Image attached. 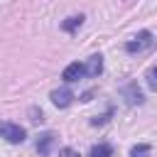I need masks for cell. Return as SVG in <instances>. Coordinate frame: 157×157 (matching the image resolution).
<instances>
[{
	"instance_id": "7",
	"label": "cell",
	"mask_w": 157,
	"mask_h": 157,
	"mask_svg": "<svg viewBox=\"0 0 157 157\" xmlns=\"http://www.w3.org/2000/svg\"><path fill=\"white\" fill-rule=\"evenodd\" d=\"M101 71H103V56H101V54H93V56L86 61V76L96 78Z\"/></svg>"
},
{
	"instance_id": "2",
	"label": "cell",
	"mask_w": 157,
	"mask_h": 157,
	"mask_svg": "<svg viewBox=\"0 0 157 157\" xmlns=\"http://www.w3.org/2000/svg\"><path fill=\"white\" fill-rule=\"evenodd\" d=\"M0 130H2V137H5L7 142H12V145L25 142V137H27L25 128H22V125H17V123H10V120H5V123L0 125Z\"/></svg>"
},
{
	"instance_id": "13",
	"label": "cell",
	"mask_w": 157,
	"mask_h": 157,
	"mask_svg": "<svg viewBox=\"0 0 157 157\" xmlns=\"http://www.w3.org/2000/svg\"><path fill=\"white\" fill-rule=\"evenodd\" d=\"M59 155H61V157H81V155H78L76 150H71V147H61Z\"/></svg>"
},
{
	"instance_id": "12",
	"label": "cell",
	"mask_w": 157,
	"mask_h": 157,
	"mask_svg": "<svg viewBox=\"0 0 157 157\" xmlns=\"http://www.w3.org/2000/svg\"><path fill=\"white\" fill-rule=\"evenodd\" d=\"M147 83H150L152 91H157V66H152V69L147 71Z\"/></svg>"
},
{
	"instance_id": "10",
	"label": "cell",
	"mask_w": 157,
	"mask_h": 157,
	"mask_svg": "<svg viewBox=\"0 0 157 157\" xmlns=\"http://www.w3.org/2000/svg\"><path fill=\"white\" fill-rule=\"evenodd\" d=\"M130 157H150V145L147 142H140L130 150Z\"/></svg>"
},
{
	"instance_id": "3",
	"label": "cell",
	"mask_w": 157,
	"mask_h": 157,
	"mask_svg": "<svg viewBox=\"0 0 157 157\" xmlns=\"http://www.w3.org/2000/svg\"><path fill=\"white\" fill-rule=\"evenodd\" d=\"M120 96L125 98V103L128 105H140L145 98H142V91H140V86H137V81H130V83H125L123 88H120Z\"/></svg>"
},
{
	"instance_id": "5",
	"label": "cell",
	"mask_w": 157,
	"mask_h": 157,
	"mask_svg": "<svg viewBox=\"0 0 157 157\" xmlns=\"http://www.w3.org/2000/svg\"><path fill=\"white\" fill-rule=\"evenodd\" d=\"M81 76H86V66H83V64H78V61L66 64V66H64V71H61V78H64L66 83H74V81H78Z\"/></svg>"
},
{
	"instance_id": "14",
	"label": "cell",
	"mask_w": 157,
	"mask_h": 157,
	"mask_svg": "<svg viewBox=\"0 0 157 157\" xmlns=\"http://www.w3.org/2000/svg\"><path fill=\"white\" fill-rule=\"evenodd\" d=\"M29 113H32V120H34V123H42V120H44V118H42V110H37V108H32Z\"/></svg>"
},
{
	"instance_id": "9",
	"label": "cell",
	"mask_w": 157,
	"mask_h": 157,
	"mask_svg": "<svg viewBox=\"0 0 157 157\" xmlns=\"http://www.w3.org/2000/svg\"><path fill=\"white\" fill-rule=\"evenodd\" d=\"M110 155H113V145L110 142H98L88 152V157H110Z\"/></svg>"
},
{
	"instance_id": "4",
	"label": "cell",
	"mask_w": 157,
	"mask_h": 157,
	"mask_svg": "<svg viewBox=\"0 0 157 157\" xmlns=\"http://www.w3.org/2000/svg\"><path fill=\"white\" fill-rule=\"evenodd\" d=\"M49 98H52V103H54L56 108H69L76 96H74L71 88H54V91L49 93Z\"/></svg>"
},
{
	"instance_id": "1",
	"label": "cell",
	"mask_w": 157,
	"mask_h": 157,
	"mask_svg": "<svg viewBox=\"0 0 157 157\" xmlns=\"http://www.w3.org/2000/svg\"><path fill=\"white\" fill-rule=\"evenodd\" d=\"M155 44V37H152V32L150 29H142V32H137L132 39H128L125 42V52L128 54H142L145 49H150Z\"/></svg>"
},
{
	"instance_id": "6",
	"label": "cell",
	"mask_w": 157,
	"mask_h": 157,
	"mask_svg": "<svg viewBox=\"0 0 157 157\" xmlns=\"http://www.w3.org/2000/svg\"><path fill=\"white\" fill-rule=\"evenodd\" d=\"M52 145H54V132H42V135L37 137V152H39L42 157H47V155L52 152Z\"/></svg>"
},
{
	"instance_id": "8",
	"label": "cell",
	"mask_w": 157,
	"mask_h": 157,
	"mask_svg": "<svg viewBox=\"0 0 157 157\" xmlns=\"http://www.w3.org/2000/svg\"><path fill=\"white\" fill-rule=\"evenodd\" d=\"M81 25H83V15H71V17H66V20L61 22V29L71 34V32H76Z\"/></svg>"
},
{
	"instance_id": "11",
	"label": "cell",
	"mask_w": 157,
	"mask_h": 157,
	"mask_svg": "<svg viewBox=\"0 0 157 157\" xmlns=\"http://www.w3.org/2000/svg\"><path fill=\"white\" fill-rule=\"evenodd\" d=\"M110 115H113V108H108L103 115H96V118L91 120V125H103V123H108V120H110Z\"/></svg>"
}]
</instances>
